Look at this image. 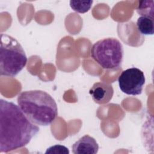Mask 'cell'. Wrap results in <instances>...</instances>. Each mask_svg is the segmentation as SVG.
Listing matches in <instances>:
<instances>
[{"instance_id": "8", "label": "cell", "mask_w": 154, "mask_h": 154, "mask_svg": "<svg viewBox=\"0 0 154 154\" xmlns=\"http://www.w3.org/2000/svg\"><path fill=\"white\" fill-rule=\"evenodd\" d=\"M137 26L143 35H153L154 33V18L148 16H140L137 21Z\"/></svg>"}, {"instance_id": "11", "label": "cell", "mask_w": 154, "mask_h": 154, "mask_svg": "<svg viewBox=\"0 0 154 154\" xmlns=\"http://www.w3.org/2000/svg\"><path fill=\"white\" fill-rule=\"evenodd\" d=\"M46 154L55 153V154H69V151L68 149L62 145L56 144L47 149L45 152Z\"/></svg>"}, {"instance_id": "2", "label": "cell", "mask_w": 154, "mask_h": 154, "mask_svg": "<svg viewBox=\"0 0 154 154\" xmlns=\"http://www.w3.org/2000/svg\"><path fill=\"white\" fill-rule=\"evenodd\" d=\"M17 104L34 124L49 126L58 116L57 105L53 97L40 90L23 91L17 96Z\"/></svg>"}, {"instance_id": "10", "label": "cell", "mask_w": 154, "mask_h": 154, "mask_svg": "<svg viewBox=\"0 0 154 154\" xmlns=\"http://www.w3.org/2000/svg\"><path fill=\"white\" fill-rule=\"evenodd\" d=\"M93 2V1H70V6L76 12L85 13L91 8Z\"/></svg>"}, {"instance_id": "3", "label": "cell", "mask_w": 154, "mask_h": 154, "mask_svg": "<svg viewBox=\"0 0 154 154\" xmlns=\"http://www.w3.org/2000/svg\"><path fill=\"white\" fill-rule=\"evenodd\" d=\"M0 74L14 77L26 66L27 57L19 42L5 34L0 36Z\"/></svg>"}, {"instance_id": "9", "label": "cell", "mask_w": 154, "mask_h": 154, "mask_svg": "<svg viewBox=\"0 0 154 154\" xmlns=\"http://www.w3.org/2000/svg\"><path fill=\"white\" fill-rule=\"evenodd\" d=\"M153 1H141L138 2L137 12L141 16L153 17Z\"/></svg>"}, {"instance_id": "1", "label": "cell", "mask_w": 154, "mask_h": 154, "mask_svg": "<svg viewBox=\"0 0 154 154\" xmlns=\"http://www.w3.org/2000/svg\"><path fill=\"white\" fill-rule=\"evenodd\" d=\"M39 132L19 106L0 100V152H8L24 147Z\"/></svg>"}, {"instance_id": "4", "label": "cell", "mask_w": 154, "mask_h": 154, "mask_svg": "<svg viewBox=\"0 0 154 154\" xmlns=\"http://www.w3.org/2000/svg\"><path fill=\"white\" fill-rule=\"evenodd\" d=\"M91 57L104 69H114L122 64L123 48L115 38H106L94 43L90 49Z\"/></svg>"}, {"instance_id": "6", "label": "cell", "mask_w": 154, "mask_h": 154, "mask_svg": "<svg viewBox=\"0 0 154 154\" xmlns=\"http://www.w3.org/2000/svg\"><path fill=\"white\" fill-rule=\"evenodd\" d=\"M89 93L94 102L97 104H105L112 99L114 90L111 84L105 82H98L93 84Z\"/></svg>"}, {"instance_id": "5", "label": "cell", "mask_w": 154, "mask_h": 154, "mask_svg": "<svg viewBox=\"0 0 154 154\" xmlns=\"http://www.w3.org/2000/svg\"><path fill=\"white\" fill-rule=\"evenodd\" d=\"M145 76L143 71L136 67L123 70L118 78L121 91L128 95H138L142 93L145 84Z\"/></svg>"}, {"instance_id": "7", "label": "cell", "mask_w": 154, "mask_h": 154, "mask_svg": "<svg viewBox=\"0 0 154 154\" xmlns=\"http://www.w3.org/2000/svg\"><path fill=\"white\" fill-rule=\"evenodd\" d=\"M74 154H96L99 145L96 140L88 135H85L76 141L72 146Z\"/></svg>"}]
</instances>
